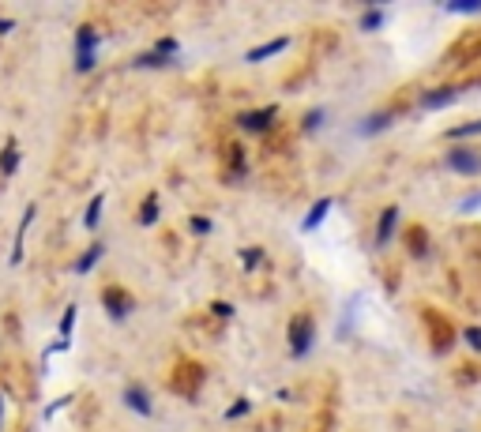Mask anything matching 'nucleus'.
Instances as JSON below:
<instances>
[{
	"mask_svg": "<svg viewBox=\"0 0 481 432\" xmlns=\"http://www.w3.org/2000/svg\"><path fill=\"white\" fill-rule=\"evenodd\" d=\"M94 53H98V30L79 27V34H76V71H91Z\"/></svg>",
	"mask_w": 481,
	"mask_h": 432,
	"instance_id": "f257e3e1",
	"label": "nucleus"
},
{
	"mask_svg": "<svg viewBox=\"0 0 481 432\" xmlns=\"http://www.w3.org/2000/svg\"><path fill=\"white\" fill-rule=\"evenodd\" d=\"M447 170H455V173H462V177H478L481 173V155L478 150H470V147H455V150H447Z\"/></svg>",
	"mask_w": 481,
	"mask_h": 432,
	"instance_id": "f03ea898",
	"label": "nucleus"
},
{
	"mask_svg": "<svg viewBox=\"0 0 481 432\" xmlns=\"http://www.w3.org/2000/svg\"><path fill=\"white\" fill-rule=\"evenodd\" d=\"M312 350V319L309 316H298L290 323V354L293 357H304Z\"/></svg>",
	"mask_w": 481,
	"mask_h": 432,
	"instance_id": "7ed1b4c3",
	"label": "nucleus"
},
{
	"mask_svg": "<svg viewBox=\"0 0 481 432\" xmlns=\"http://www.w3.org/2000/svg\"><path fill=\"white\" fill-rule=\"evenodd\" d=\"M275 106H263V109H252V113H240L237 124L245 128V132H267L271 124H275Z\"/></svg>",
	"mask_w": 481,
	"mask_h": 432,
	"instance_id": "20e7f679",
	"label": "nucleus"
},
{
	"mask_svg": "<svg viewBox=\"0 0 481 432\" xmlns=\"http://www.w3.org/2000/svg\"><path fill=\"white\" fill-rule=\"evenodd\" d=\"M459 94H462V87H440V91H429L421 98V109H444V106H451Z\"/></svg>",
	"mask_w": 481,
	"mask_h": 432,
	"instance_id": "39448f33",
	"label": "nucleus"
},
{
	"mask_svg": "<svg viewBox=\"0 0 481 432\" xmlns=\"http://www.w3.org/2000/svg\"><path fill=\"white\" fill-rule=\"evenodd\" d=\"M399 226V207H383L380 211V222H376V245H388L391 234Z\"/></svg>",
	"mask_w": 481,
	"mask_h": 432,
	"instance_id": "423d86ee",
	"label": "nucleus"
},
{
	"mask_svg": "<svg viewBox=\"0 0 481 432\" xmlns=\"http://www.w3.org/2000/svg\"><path fill=\"white\" fill-rule=\"evenodd\" d=\"M102 297H106V308H109V319H113V323H120V319H124L128 312H132V305H128V293L106 290Z\"/></svg>",
	"mask_w": 481,
	"mask_h": 432,
	"instance_id": "0eeeda50",
	"label": "nucleus"
},
{
	"mask_svg": "<svg viewBox=\"0 0 481 432\" xmlns=\"http://www.w3.org/2000/svg\"><path fill=\"white\" fill-rule=\"evenodd\" d=\"M286 45H290V38H275V42L256 45V49H248V64H260V60H267V57H278Z\"/></svg>",
	"mask_w": 481,
	"mask_h": 432,
	"instance_id": "6e6552de",
	"label": "nucleus"
},
{
	"mask_svg": "<svg viewBox=\"0 0 481 432\" xmlns=\"http://www.w3.org/2000/svg\"><path fill=\"white\" fill-rule=\"evenodd\" d=\"M331 203H335V199H331V196H324V199H316V203H312V211H309V214H304V222H301V229H316V226H320V222H324V218H327V211H331Z\"/></svg>",
	"mask_w": 481,
	"mask_h": 432,
	"instance_id": "1a4fd4ad",
	"label": "nucleus"
},
{
	"mask_svg": "<svg viewBox=\"0 0 481 432\" xmlns=\"http://www.w3.org/2000/svg\"><path fill=\"white\" fill-rule=\"evenodd\" d=\"M102 252H106V245H102V241H94V245H91V248H87V252L76 260V275H87V271H91L94 263L102 260Z\"/></svg>",
	"mask_w": 481,
	"mask_h": 432,
	"instance_id": "9d476101",
	"label": "nucleus"
},
{
	"mask_svg": "<svg viewBox=\"0 0 481 432\" xmlns=\"http://www.w3.org/2000/svg\"><path fill=\"white\" fill-rule=\"evenodd\" d=\"M124 402L132 406L139 418H150V398L143 395V387H128V391H124Z\"/></svg>",
	"mask_w": 481,
	"mask_h": 432,
	"instance_id": "9b49d317",
	"label": "nucleus"
},
{
	"mask_svg": "<svg viewBox=\"0 0 481 432\" xmlns=\"http://www.w3.org/2000/svg\"><path fill=\"white\" fill-rule=\"evenodd\" d=\"M15 170H19V147H15V143H8V147L0 150V173H4V177H12Z\"/></svg>",
	"mask_w": 481,
	"mask_h": 432,
	"instance_id": "f8f14e48",
	"label": "nucleus"
},
{
	"mask_svg": "<svg viewBox=\"0 0 481 432\" xmlns=\"http://www.w3.org/2000/svg\"><path fill=\"white\" fill-rule=\"evenodd\" d=\"M30 218H34V207H27V214H23V222H19V229H15V248H12V263H19V260H23V237H27V226H30Z\"/></svg>",
	"mask_w": 481,
	"mask_h": 432,
	"instance_id": "ddd939ff",
	"label": "nucleus"
},
{
	"mask_svg": "<svg viewBox=\"0 0 481 432\" xmlns=\"http://www.w3.org/2000/svg\"><path fill=\"white\" fill-rule=\"evenodd\" d=\"M361 30H368V34H372V30H380L383 27V8H368V12H361V23H357Z\"/></svg>",
	"mask_w": 481,
	"mask_h": 432,
	"instance_id": "4468645a",
	"label": "nucleus"
},
{
	"mask_svg": "<svg viewBox=\"0 0 481 432\" xmlns=\"http://www.w3.org/2000/svg\"><path fill=\"white\" fill-rule=\"evenodd\" d=\"M391 121H395V113H376V117H368L365 124H361V135H372V132H383Z\"/></svg>",
	"mask_w": 481,
	"mask_h": 432,
	"instance_id": "2eb2a0df",
	"label": "nucleus"
},
{
	"mask_svg": "<svg viewBox=\"0 0 481 432\" xmlns=\"http://www.w3.org/2000/svg\"><path fill=\"white\" fill-rule=\"evenodd\" d=\"M102 203H106V192H98V196H94L91 199V207H87V214H83V222H87V226H98V214H102Z\"/></svg>",
	"mask_w": 481,
	"mask_h": 432,
	"instance_id": "dca6fc26",
	"label": "nucleus"
},
{
	"mask_svg": "<svg viewBox=\"0 0 481 432\" xmlns=\"http://www.w3.org/2000/svg\"><path fill=\"white\" fill-rule=\"evenodd\" d=\"M470 135H481V121H470V124H455L447 132V139H470Z\"/></svg>",
	"mask_w": 481,
	"mask_h": 432,
	"instance_id": "f3484780",
	"label": "nucleus"
},
{
	"mask_svg": "<svg viewBox=\"0 0 481 432\" xmlns=\"http://www.w3.org/2000/svg\"><path fill=\"white\" fill-rule=\"evenodd\" d=\"M447 12H455V15H474V12H481V0H451V4H447Z\"/></svg>",
	"mask_w": 481,
	"mask_h": 432,
	"instance_id": "a211bd4d",
	"label": "nucleus"
},
{
	"mask_svg": "<svg viewBox=\"0 0 481 432\" xmlns=\"http://www.w3.org/2000/svg\"><path fill=\"white\" fill-rule=\"evenodd\" d=\"M166 64H173V60L158 57V53H143V57H135V68H166Z\"/></svg>",
	"mask_w": 481,
	"mask_h": 432,
	"instance_id": "6ab92c4d",
	"label": "nucleus"
},
{
	"mask_svg": "<svg viewBox=\"0 0 481 432\" xmlns=\"http://www.w3.org/2000/svg\"><path fill=\"white\" fill-rule=\"evenodd\" d=\"M150 53H158V57H166V60H173L177 57V38H162V42L155 45Z\"/></svg>",
	"mask_w": 481,
	"mask_h": 432,
	"instance_id": "aec40b11",
	"label": "nucleus"
},
{
	"mask_svg": "<svg viewBox=\"0 0 481 432\" xmlns=\"http://www.w3.org/2000/svg\"><path fill=\"white\" fill-rule=\"evenodd\" d=\"M71 327H76V305H68V308H64V319H60V339H64V342H68Z\"/></svg>",
	"mask_w": 481,
	"mask_h": 432,
	"instance_id": "412c9836",
	"label": "nucleus"
},
{
	"mask_svg": "<svg viewBox=\"0 0 481 432\" xmlns=\"http://www.w3.org/2000/svg\"><path fill=\"white\" fill-rule=\"evenodd\" d=\"M155 218H158V199L150 196L147 203H143V214H139V222H143V226H150V222H155Z\"/></svg>",
	"mask_w": 481,
	"mask_h": 432,
	"instance_id": "4be33fe9",
	"label": "nucleus"
},
{
	"mask_svg": "<svg viewBox=\"0 0 481 432\" xmlns=\"http://www.w3.org/2000/svg\"><path fill=\"white\" fill-rule=\"evenodd\" d=\"M320 124H324V109H312V113L304 117V132H316Z\"/></svg>",
	"mask_w": 481,
	"mask_h": 432,
	"instance_id": "5701e85b",
	"label": "nucleus"
},
{
	"mask_svg": "<svg viewBox=\"0 0 481 432\" xmlns=\"http://www.w3.org/2000/svg\"><path fill=\"white\" fill-rule=\"evenodd\" d=\"M462 339H467L470 350H481V327H467V334H462Z\"/></svg>",
	"mask_w": 481,
	"mask_h": 432,
	"instance_id": "b1692460",
	"label": "nucleus"
},
{
	"mask_svg": "<svg viewBox=\"0 0 481 432\" xmlns=\"http://www.w3.org/2000/svg\"><path fill=\"white\" fill-rule=\"evenodd\" d=\"M240 260H245L248 267H256V263L263 260V252H260V248H245V252H240Z\"/></svg>",
	"mask_w": 481,
	"mask_h": 432,
	"instance_id": "393cba45",
	"label": "nucleus"
},
{
	"mask_svg": "<svg viewBox=\"0 0 481 432\" xmlns=\"http://www.w3.org/2000/svg\"><path fill=\"white\" fill-rule=\"evenodd\" d=\"M240 413H248V402H245V398H240V402H234V406H230V410H226V421L240 418Z\"/></svg>",
	"mask_w": 481,
	"mask_h": 432,
	"instance_id": "a878e982",
	"label": "nucleus"
},
{
	"mask_svg": "<svg viewBox=\"0 0 481 432\" xmlns=\"http://www.w3.org/2000/svg\"><path fill=\"white\" fill-rule=\"evenodd\" d=\"M192 234H196V237L211 234V222H207V218H192Z\"/></svg>",
	"mask_w": 481,
	"mask_h": 432,
	"instance_id": "bb28decb",
	"label": "nucleus"
},
{
	"mask_svg": "<svg viewBox=\"0 0 481 432\" xmlns=\"http://www.w3.org/2000/svg\"><path fill=\"white\" fill-rule=\"evenodd\" d=\"M414 252L425 255V234H421V229H414Z\"/></svg>",
	"mask_w": 481,
	"mask_h": 432,
	"instance_id": "cd10ccee",
	"label": "nucleus"
},
{
	"mask_svg": "<svg viewBox=\"0 0 481 432\" xmlns=\"http://www.w3.org/2000/svg\"><path fill=\"white\" fill-rule=\"evenodd\" d=\"M478 203H481V196H470V199H462V203H459V211H474Z\"/></svg>",
	"mask_w": 481,
	"mask_h": 432,
	"instance_id": "c85d7f7f",
	"label": "nucleus"
},
{
	"mask_svg": "<svg viewBox=\"0 0 481 432\" xmlns=\"http://www.w3.org/2000/svg\"><path fill=\"white\" fill-rule=\"evenodd\" d=\"M214 312H219V316H234V308H230V305H222V301H214V305H211Z\"/></svg>",
	"mask_w": 481,
	"mask_h": 432,
	"instance_id": "c756f323",
	"label": "nucleus"
}]
</instances>
